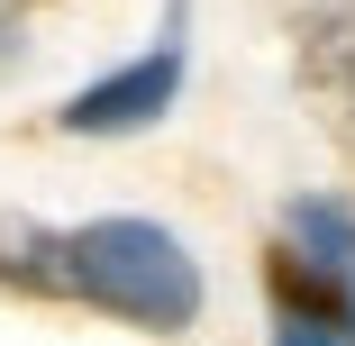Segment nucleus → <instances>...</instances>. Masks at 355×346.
<instances>
[{"mask_svg":"<svg viewBox=\"0 0 355 346\" xmlns=\"http://www.w3.org/2000/svg\"><path fill=\"white\" fill-rule=\"evenodd\" d=\"M55 292H73V301H92L128 328L182 337L200 319V264L155 219H92L73 237H55Z\"/></svg>","mask_w":355,"mask_h":346,"instance_id":"obj_1","label":"nucleus"},{"mask_svg":"<svg viewBox=\"0 0 355 346\" xmlns=\"http://www.w3.org/2000/svg\"><path fill=\"white\" fill-rule=\"evenodd\" d=\"M292 73H301V101L319 110L328 146L355 164V0H319L292 28Z\"/></svg>","mask_w":355,"mask_h":346,"instance_id":"obj_2","label":"nucleus"},{"mask_svg":"<svg viewBox=\"0 0 355 346\" xmlns=\"http://www.w3.org/2000/svg\"><path fill=\"white\" fill-rule=\"evenodd\" d=\"M173 92H182V46H155V55L119 64L110 83L73 92V101H64V128H73V137H137V128H155L173 110Z\"/></svg>","mask_w":355,"mask_h":346,"instance_id":"obj_3","label":"nucleus"},{"mask_svg":"<svg viewBox=\"0 0 355 346\" xmlns=\"http://www.w3.org/2000/svg\"><path fill=\"white\" fill-rule=\"evenodd\" d=\"M355 283H328L301 255H273V346H355V310H346Z\"/></svg>","mask_w":355,"mask_h":346,"instance_id":"obj_4","label":"nucleus"},{"mask_svg":"<svg viewBox=\"0 0 355 346\" xmlns=\"http://www.w3.org/2000/svg\"><path fill=\"white\" fill-rule=\"evenodd\" d=\"M282 237H292V255L310 273H328V283H355V219L328 210V200H292L282 210Z\"/></svg>","mask_w":355,"mask_h":346,"instance_id":"obj_5","label":"nucleus"},{"mask_svg":"<svg viewBox=\"0 0 355 346\" xmlns=\"http://www.w3.org/2000/svg\"><path fill=\"white\" fill-rule=\"evenodd\" d=\"M346 310H355V292H346Z\"/></svg>","mask_w":355,"mask_h":346,"instance_id":"obj_6","label":"nucleus"}]
</instances>
